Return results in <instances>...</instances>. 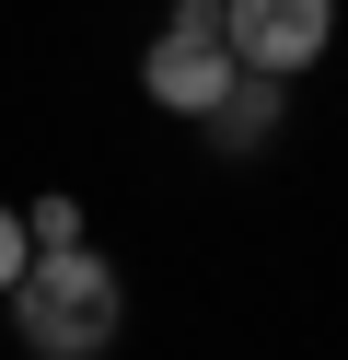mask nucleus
Returning a JSON list of instances; mask_svg holds the SVG:
<instances>
[{
  "label": "nucleus",
  "instance_id": "nucleus-1",
  "mask_svg": "<svg viewBox=\"0 0 348 360\" xmlns=\"http://www.w3.org/2000/svg\"><path fill=\"white\" fill-rule=\"evenodd\" d=\"M116 326H128V279H116L93 244L35 256V267H23V290H12V337H23L35 360H105Z\"/></svg>",
  "mask_w": 348,
  "mask_h": 360
},
{
  "label": "nucleus",
  "instance_id": "nucleus-2",
  "mask_svg": "<svg viewBox=\"0 0 348 360\" xmlns=\"http://www.w3.org/2000/svg\"><path fill=\"white\" fill-rule=\"evenodd\" d=\"M232 82H244V58L221 47V0H198V12H174V24H162L151 47H139V94H151L162 117H186V128H198L209 105L232 94Z\"/></svg>",
  "mask_w": 348,
  "mask_h": 360
},
{
  "label": "nucleus",
  "instance_id": "nucleus-3",
  "mask_svg": "<svg viewBox=\"0 0 348 360\" xmlns=\"http://www.w3.org/2000/svg\"><path fill=\"white\" fill-rule=\"evenodd\" d=\"M221 47L255 82H302L337 47V0H221Z\"/></svg>",
  "mask_w": 348,
  "mask_h": 360
},
{
  "label": "nucleus",
  "instance_id": "nucleus-4",
  "mask_svg": "<svg viewBox=\"0 0 348 360\" xmlns=\"http://www.w3.org/2000/svg\"><path fill=\"white\" fill-rule=\"evenodd\" d=\"M278 117H290V82H255V70H244L198 128H209V151H232V163H244V151H267V140H278Z\"/></svg>",
  "mask_w": 348,
  "mask_h": 360
},
{
  "label": "nucleus",
  "instance_id": "nucleus-5",
  "mask_svg": "<svg viewBox=\"0 0 348 360\" xmlns=\"http://www.w3.org/2000/svg\"><path fill=\"white\" fill-rule=\"evenodd\" d=\"M23 233H35V256H58V244H93V221H82L70 186H35V198H23Z\"/></svg>",
  "mask_w": 348,
  "mask_h": 360
},
{
  "label": "nucleus",
  "instance_id": "nucleus-6",
  "mask_svg": "<svg viewBox=\"0 0 348 360\" xmlns=\"http://www.w3.org/2000/svg\"><path fill=\"white\" fill-rule=\"evenodd\" d=\"M23 267H35V233H23V210H12V198H0V302H12V290H23Z\"/></svg>",
  "mask_w": 348,
  "mask_h": 360
},
{
  "label": "nucleus",
  "instance_id": "nucleus-7",
  "mask_svg": "<svg viewBox=\"0 0 348 360\" xmlns=\"http://www.w3.org/2000/svg\"><path fill=\"white\" fill-rule=\"evenodd\" d=\"M174 12H198V0H174Z\"/></svg>",
  "mask_w": 348,
  "mask_h": 360
}]
</instances>
